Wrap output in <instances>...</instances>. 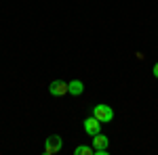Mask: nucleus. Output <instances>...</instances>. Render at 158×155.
Returning <instances> with one entry per match:
<instances>
[{
  "mask_svg": "<svg viewBox=\"0 0 158 155\" xmlns=\"http://www.w3.org/2000/svg\"><path fill=\"white\" fill-rule=\"evenodd\" d=\"M93 115H95L101 124H108V122L114 119V109L110 107V105H106V103H99V105L93 107Z\"/></svg>",
  "mask_w": 158,
  "mask_h": 155,
  "instance_id": "f257e3e1",
  "label": "nucleus"
},
{
  "mask_svg": "<svg viewBox=\"0 0 158 155\" xmlns=\"http://www.w3.org/2000/svg\"><path fill=\"white\" fill-rule=\"evenodd\" d=\"M61 147H63L61 136H49V138L44 141V153L47 155H55V153L61 151Z\"/></svg>",
  "mask_w": 158,
  "mask_h": 155,
  "instance_id": "f03ea898",
  "label": "nucleus"
},
{
  "mask_svg": "<svg viewBox=\"0 0 158 155\" xmlns=\"http://www.w3.org/2000/svg\"><path fill=\"white\" fill-rule=\"evenodd\" d=\"M101 126H103V124H101V122H99L95 115H93V118H86V119H85V132L89 134V136H91V138H93L95 134H99V132H101Z\"/></svg>",
  "mask_w": 158,
  "mask_h": 155,
  "instance_id": "7ed1b4c3",
  "label": "nucleus"
},
{
  "mask_svg": "<svg viewBox=\"0 0 158 155\" xmlns=\"http://www.w3.org/2000/svg\"><path fill=\"white\" fill-rule=\"evenodd\" d=\"M49 92H51L53 96H63V95H68V82H63V80H55V82H51Z\"/></svg>",
  "mask_w": 158,
  "mask_h": 155,
  "instance_id": "20e7f679",
  "label": "nucleus"
},
{
  "mask_svg": "<svg viewBox=\"0 0 158 155\" xmlns=\"http://www.w3.org/2000/svg\"><path fill=\"white\" fill-rule=\"evenodd\" d=\"M82 92H85V84L80 82V80H72V82H68V95L80 96Z\"/></svg>",
  "mask_w": 158,
  "mask_h": 155,
  "instance_id": "39448f33",
  "label": "nucleus"
},
{
  "mask_svg": "<svg viewBox=\"0 0 158 155\" xmlns=\"http://www.w3.org/2000/svg\"><path fill=\"white\" fill-rule=\"evenodd\" d=\"M93 149H108V136H103L101 132L93 136Z\"/></svg>",
  "mask_w": 158,
  "mask_h": 155,
  "instance_id": "423d86ee",
  "label": "nucleus"
},
{
  "mask_svg": "<svg viewBox=\"0 0 158 155\" xmlns=\"http://www.w3.org/2000/svg\"><path fill=\"white\" fill-rule=\"evenodd\" d=\"M74 155H95V149H91V147H86V145H78V147L74 149Z\"/></svg>",
  "mask_w": 158,
  "mask_h": 155,
  "instance_id": "0eeeda50",
  "label": "nucleus"
},
{
  "mask_svg": "<svg viewBox=\"0 0 158 155\" xmlns=\"http://www.w3.org/2000/svg\"><path fill=\"white\" fill-rule=\"evenodd\" d=\"M95 155H108V149H95Z\"/></svg>",
  "mask_w": 158,
  "mask_h": 155,
  "instance_id": "6e6552de",
  "label": "nucleus"
},
{
  "mask_svg": "<svg viewBox=\"0 0 158 155\" xmlns=\"http://www.w3.org/2000/svg\"><path fill=\"white\" fill-rule=\"evenodd\" d=\"M152 73H154V78H158V63L154 65V67H152Z\"/></svg>",
  "mask_w": 158,
  "mask_h": 155,
  "instance_id": "1a4fd4ad",
  "label": "nucleus"
}]
</instances>
